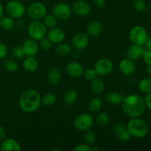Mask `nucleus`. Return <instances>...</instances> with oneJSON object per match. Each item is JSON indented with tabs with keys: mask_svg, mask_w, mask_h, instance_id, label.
Here are the masks:
<instances>
[{
	"mask_svg": "<svg viewBox=\"0 0 151 151\" xmlns=\"http://www.w3.org/2000/svg\"><path fill=\"white\" fill-rule=\"evenodd\" d=\"M121 105L124 114L130 118L142 116L146 109L144 98L138 94H130L123 97Z\"/></svg>",
	"mask_w": 151,
	"mask_h": 151,
	"instance_id": "1",
	"label": "nucleus"
},
{
	"mask_svg": "<svg viewBox=\"0 0 151 151\" xmlns=\"http://www.w3.org/2000/svg\"><path fill=\"white\" fill-rule=\"evenodd\" d=\"M20 109L25 113L36 111L41 105V96L40 92L33 88L26 90L21 94L19 100Z\"/></svg>",
	"mask_w": 151,
	"mask_h": 151,
	"instance_id": "2",
	"label": "nucleus"
},
{
	"mask_svg": "<svg viewBox=\"0 0 151 151\" xmlns=\"http://www.w3.org/2000/svg\"><path fill=\"white\" fill-rule=\"evenodd\" d=\"M126 126L131 137L135 138H143L148 134V124L139 116L131 118Z\"/></svg>",
	"mask_w": 151,
	"mask_h": 151,
	"instance_id": "3",
	"label": "nucleus"
},
{
	"mask_svg": "<svg viewBox=\"0 0 151 151\" xmlns=\"http://www.w3.org/2000/svg\"><path fill=\"white\" fill-rule=\"evenodd\" d=\"M29 36L35 41H40L47 37V28L40 20H33L27 27Z\"/></svg>",
	"mask_w": 151,
	"mask_h": 151,
	"instance_id": "4",
	"label": "nucleus"
},
{
	"mask_svg": "<svg viewBox=\"0 0 151 151\" xmlns=\"http://www.w3.org/2000/svg\"><path fill=\"white\" fill-rule=\"evenodd\" d=\"M148 33L145 27L140 25L133 27L129 32V39L132 44L137 45H144L145 44L147 38Z\"/></svg>",
	"mask_w": 151,
	"mask_h": 151,
	"instance_id": "5",
	"label": "nucleus"
},
{
	"mask_svg": "<svg viewBox=\"0 0 151 151\" xmlns=\"http://www.w3.org/2000/svg\"><path fill=\"white\" fill-rule=\"evenodd\" d=\"M74 127L80 131L89 130L94 125V118L90 114L82 113L75 117L73 122Z\"/></svg>",
	"mask_w": 151,
	"mask_h": 151,
	"instance_id": "6",
	"label": "nucleus"
},
{
	"mask_svg": "<svg viewBox=\"0 0 151 151\" xmlns=\"http://www.w3.org/2000/svg\"><path fill=\"white\" fill-rule=\"evenodd\" d=\"M47 13V10L46 6L39 1L32 3L27 9V14L32 20H41Z\"/></svg>",
	"mask_w": 151,
	"mask_h": 151,
	"instance_id": "7",
	"label": "nucleus"
},
{
	"mask_svg": "<svg viewBox=\"0 0 151 151\" xmlns=\"http://www.w3.org/2000/svg\"><path fill=\"white\" fill-rule=\"evenodd\" d=\"M5 11L13 19H21L25 13L26 9L20 1L12 0L6 4Z\"/></svg>",
	"mask_w": 151,
	"mask_h": 151,
	"instance_id": "8",
	"label": "nucleus"
},
{
	"mask_svg": "<svg viewBox=\"0 0 151 151\" xmlns=\"http://www.w3.org/2000/svg\"><path fill=\"white\" fill-rule=\"evenodd\" d=\"M114 65L111 60L108 58H100L94 63V69L97 75L105 77L110 75L114 70Z\"/></svg>",
	"mask_w": 151,
	"mask_h": 151,
	"instance_id": "9",
	"label": "nucleus"
},
{
	"mask_svg": "<svg viewBox=\"0 0 151 151\" xmlns=\"http://www.w3.org/2000/svg\"><path fill=\"white\" fill-rule=\"evenodd\" d=\"M53 15L60 20H66L72 16V7L64 2H59L55 4L52 7Z\"/></svg>",
	"mask_w": 151,
	"mask_h": 151,
	"instance_id": "10",
	"label": "nucleus"
},
{
	"mask_svg": "<svg viewBox=\"0 0 151 151\" xmlns=\"http://www.w3.org/2000/svg\"><path fill=\"white\" fill-rule=\"evenodd\" d=\"M72 13L78 16H86L91 13V7L86 1L78 0L73 3L72 7Z\"/></svg>",
	"mask_w": 151,
	"mask_h": 151,
	"instance_id": "11",
	"label": "nucleus"
},
{
	"mask_svg": "<svg viewBox=\"0 0 151 151\" xmlns=\"http://www.w3.org/2000/svg\"><path fill=\"white\" fill-rule=\"evenodd\" d=\"M89 44L88 35L84 32H78L72 39V45L77 50H82L86 48Z\"/></svg>",
	"mask_w": 151,
	"mask_h": 151,
	"instance_id": "12",
	"label": "nucleus"
},
{
	"mask_svg": "<svg viewBox=\"0 0 151 151\" xmlns=\"http://www.w3.org/2000/svg\"><path fill=\"white\" fill-rule=\"evenodd\" d=\"M119 69L121 73L125 76H131L135 73L137 70V65L134 60L126 58L119 62Z\"/></svg>",
	"mask_w": 151,
	"mask_h": 151,
	"instance_id": "13",
	"label": "nucleus"
},
{
	"mask_svg": "<svg viewBox=\"0 0 151 151\" xmlns=\"http://www.w3.org/2000/svg\"><path fill=\"white\" fill-rule=\"evenodd\" d=\"M113 131L118 139L123 142L129 141L131 137L126 125L120 122H117L114 125Z\"/></svg>",
	"mask_w": 151,
	"mask_h": 151,
	"instance_id": "14",
	"label": "nucleus"
},
{
	"mask_svg": "<svg viewBox=\"0 0 151 151\" xmlns=\"http://www.w3.org/2000/svg\"><path fill=\"white\" fill-rule=\"evenodd\" d=\"M25 56H35L39 51V45L37 41L29 38L25 40L22 44Z\"/></svg>",
	"mask_w": 151,
	"mask_h": 151,
	"instance_id": "15",
	"label": "nucleus"
},
{
	"mask_svg": "<svg viewBox=\"0 0 151 151\" xmlns=\"http://www.w3.org/2000/svg\"><path fill=\"white\" fill-rule=\"evenodd\" d=\"M66 71L69 76L74 78H78L83 74V66L77 61H71L66 66Z\"/></svg>",
	"mask_w": 151,
	"mask_h": 151,
	"instance_id": "16",
	"label": "nucleus"
},
{
	"mask_svg": "<svg viewBox=\"0 0 151 151\" xmlns=\"http://www.w3.org/2000/svg\"><path fill=\"white\" fill-rule=\"evenodd\" d=\"M47 38L51 41L52 44H60L63 42L65 38V32L62 29L59 27L51 28L47 32Z\"/></svg>",
	"mask_w": 151,
	"mask_h": 151,
	"instance_id": "17",
	"label": "nucleus"
},
{
	"mask_svg": "<svg viewBox=\"0 0 151 151\" xmlns=\"http://www.w3.org/2000/svg\"><path fill=\"white\" fill-rule=\"evenodd\" d=\"M0 149L2 151H20L22 150L21 145L18 141L13 138H7L0 144Z\"/></svg>",
	"mask_w": 151,
	"mask_h": 151,
	"instance_id": "18",
	"label": "nucleus"
},
{
	"mask_svg": "<svg viewBox=\"0 0 151 151\" xmlns=\"http://www.w3.org/2000/svg\"><path fill=\"white\" fill-rule=\"evenodd\" d=\"M144 50V48H143L142 45H137V44H132L128 47V50H127V58L133 60H138V59H139L142 57Z\"/></svg>",
	"mask_w": 151,
	"mask_h": 151,
	"instance_id": "19",
	"label": "nucleus"
},
{
	"mask_svg": "<svg viewBox=\"0 0 151 151\" xmlns=\"http://www.w3.org/2000/svg\"><path fill=\"white\" fill-rule=\"evenodd\" d=\"M47 81L50 85L56 86L60 83L62 79V74L60 69L57 67H53L49 70L47 75Z\"/></svg>",
	"mask_w": 151,
	"mask_h": 151,
	"instance_id": "20",
	"label": "nucleus"
},
{
	"mask_svg": "<svg viewBox=\"0 0 151 151\" xmlns=\"http://www.w3.org/2000/svg\"><path fill=\"white\" fill-rule=\"evenodd\" d=\"M103 30V24L100 21H92L88 24L86 28L87 34L90 36L97 37L102 33Z\"/></svg>",
	"mask_w": 151,
	"mask_h": 151,
	"instance_id": "21",
	"label": "nucleus"
},
{
	"mask_svg": "<svg viewBox=\"0 0 151 151\" xmlns=\"http://www.w3.org/2000/svg\"><path fill=\"white\" fill-rule=\"evenodd\" d=\"M23 67L25 71L30 73L36 72L38 68V60L34 56H27L23 61Z\"/></svg>",
	"mask_w": 151,
	"mask_h": 151,
	"instance_id": "22",
	"label": "nucleus"
},
{
	"mask_svg": "<svg viewBox=\"0 0 151 151\" xmlns=\"http://www.w3.org/2000/svg\"><path fill=\"white\" fill-rule=\"evenodd\" d=\"M123 97L121 94L115 91L109 92L106 96V101L111 106H119L122 103Z\"/></svg>",
	"mask_w": 151,
	"mask_h": 151,
	"instance_id": "23",
	"label": "nucleus"
},
{
	"mask_svg": "<svg viewBox=\"0 0 151 151\" xmlns=\"http://www.w3.org/2000/svg\"><path fill=\"white\" fill-rule=\"evenodd\" d=\"M106 88V84L104 81L101 78L96 77L93 81H91V89L94 94H99L103 92Z\"/></svg>",
	"mask_w": 151,
	"mask_h": 151,
	"instance_id": "24",
	"label": "nucleus"
},
{
	"mask_svg": "<svg viewBox=\"0 0 151 151\" xmlns=\"http://www.w3.org/2000/svg\"><path fill=\"white\" fill-rule=\"evenodd\" d=\"M78 99V91L75 89H69L63 95V101L67 106H72L77 102Z\"/></svg>",
	"mask_w": 151,
	"mask_h": 151,
	"instance_id": "25",
	"label": "nucleus"
},
{
	"mask_svg": "<svg viewBox=\"0 0 151 151\" xmlns=\"http://www.w3.org/2000/svg\"><path fill=\"white\" fill-rule=\"evenodd\" d=\"M72 51V47L67 43H60L55 49V52L59 57H66Z\"/></svg>",
	"mask_w": 151,
	"mask_h": 151,
	"instance_id": "26",
	"label": "nucleus"
},
{
	"mask_svg": "<svg viewBox=\"0 0 151 151\" xmlns=\"http://www.w3.org/2000/svg\"><path fill=\"white\" fill-rule=\"evenodd\" d=\"M103 106V101L100 97H94L91 99L88 105V109L91 113H97L99 112Z\"/></svg>",
	"mask_w": 151,
	"mask_h": 151,
	"instance_id": "27",
	"label": "nucleus"
},
{
	"mask_svg": "<svg viewBox=\"0 0 151 151\" xmlns=\"http://www.w3.org/2000/svg\"><path fill=\"white\" fill-rule=\"evenodd\" d=\"M15 26V22L10 16H2L0 19V27L4 30L9 31L13 29Z\"/></svg>",
	"mask_w": 151,
	"mask_h": 151,
	"instance_id": "28",
	"label": "nucleus"
},
{
	"mask_svg": "<svg viewBox=\"0 0 151 151\" xmlns=\"http://www.w3.org/2000/svg\"><path fill=\"white\" fill-rule=\"evenodd\" d=\"M139 89L141 92L147 94L151 91V78L145 77L139 83Z\"/></svg>",
	"mask_w": 151,
	"mask_h": 151,
	"instance_id": "29",
	"label": "nucleus"
},
{
	"mask_svg": "<svg viewBox=\"0 0 151 151\" xmlns=\"http://www.w3.org/2000/svg\"><path fill=\"white\" fill-rule=\"evenodd\" d=\"M57 102V97L55 94L52 92L47 93L41 97V104L44 106H52Z\"/></svg>",
	"mask_w": 151,
	"mask_h": 151,
	"instance_id": "30",
	"label": "nucleus"
},
{
	"mask_svg": "<svg viewBox=\"0 0 151 151\" xmlns=\"http://www.w3.org/2000/svg\"><path fill=\"white\" fill-rule=\"evenodd\" d=\"M96 121L101 126H106L110 122V116L105 111H100L96 115Z\"/></svg>",
	"mask_w": 151,
	"mask_h": 151,
	"instance_id": "31",
	"label": "nucleus"
},
{
	"mask_svg": "<svg viewBox=\"0 0 151 151\" xmlns=\"http://www.w3.org/2000/svg\"><path fill=\"white\" fill-rule=\"evenodd\" d=\"M43 23L45 25L46 27L51 29L55 27L58 24V19L54 15H46L43 18Z\"/></svg>",
	"mask_w": 151,
	"mask_h": 151,
	"instance_id": "32",
	"label": "nucleus"
},
{
	"mask_svg": "<svg viewBox=\"0 0 151 151\" xmlns=\"http://www.w3.org/2000/svg\"><path fill=\"white\" fill-rule=\"evenodd\" d=\"M3 66H4V69L7 72H16L19 69V65L13 59H7L3 63Z\"/></svg>",
	"mask_w": 151,
	"mask_h": 151,
	"instance_id": "33",
	"label": "nucleus"
},
{
	"mask_svg": "<svg viewBox=\"0 0 151 151\" xmlns=\"http://www.w3.org/2000/svg\"><path fill=\"white\" fill-rule=\"evenodd\" d=\"M83 139L86 144L92 145L97 141V135H96L94 131L87 130V131H86L85 134H84Z\"/></svg>",
	"mask_w": 151,
	"mask_h": 151,
	"instance_id": "34",
	"label": "nucleus"
},
{
	"mask_svg": "<svg viewBox=\"0 0 151 151\" xmlns=\"http://www.w3.org/2000/svg\"><path fill=\"white\" fill-rule=\"evenodd\" d=\"M132 6L134 10L139 13L145 11L147 8V4L144 0H134L132 3Z\"/></svg>",
	"mask_w": 151,
	"mask_h": 151,
	"instance_id": "35",
	"label": "nucleus"
},
{
	"mask_svg": "<svg viewBox=\"0 0 151 151\" xmlns=\"http://www.w3.org/2000/svg\"><path fill=\"white\" fill-rule=\"evenodd\" d=\"M39 41L40 42L39 44H38V45H39V48L41 49V50H42L43 51L47 52L49 51V50H50V49L52 48V43L51 41L47 38V37L42 38V39L40 40Z\"/></svg>",
	"mask_w": 151,
	"mask_h": 151,
	"instance_id": "36",
	"label": "nucleus"
},
{
	"mask_svg": "<svg viewBox=\"0 0 151 151\" xmlns=\"http://www.w3.org/2000/svg\"><path fill=\"white\" fill-rule=\"evenodd\" d=\"M84 77V79L87 81H91L97 77V73H96L95 70L94 69H87L86 70L84 71L83 74Z\"/></svg>",
	"mask_w": 151,
	"mask_h": 151,
	"instance_id": "37",
	"label": "nucleus"
},
{
	"mask_svg": "<svg viewBox=\"0 0 151 151\" xmlns=\"http://www.w3.org/2000/svg\"><path fill=\"white\" fill-rule=\"evenodd\" d=\"M12 55H13V57L17 59H22L25 56L23 48H22V46L15 47L13 49V50H12Z\"/></svg>",
	"mask_w": 151,
	"mask_h": 151,
	"instance_id": "38",
	"label": "nucleus"
},
{
	"mask_svg": "<svg viewBox=\"0 0 151 151\" xmlns=\"http://www.w3.org/2000/svg\"><path fill=\"white\" fill-rule=\"evenodd\" d=\"M142 58H143V60L145 61V63L147 65L151 64V50H145L144 52L142 53Z\"/></svg>",
	"mask_w": 151,
	"mask_h": 151,
	"instance_id": "39",
	"label": "nucleus"
},
{
	"mask_svg": "<svg viewBox=\"0 0 151 151\" xmlns=\"http://www.w3.org/2000/svg\"><path fill=\"white\" fill-rule=\"evenodd\" d=\"M8 54V49L4 43L0 42V60L4 59Z\"/></svg>",
	"mask_w": 151,
	"mask_h": 151,
	"instance_id": "40",
	"label": "nucleus"
},
{
	"mask_svg": "<svg viewBox=\"0 0 151 151\" xmlns=\"http://www.w3.org/2000/svg\"><path fill=\"white\" fill-rule=\"evenodd\" d=\"M92 150L88 144H79L74 148L75 151H91Z\"/></svg>",
	"mask_w": 151,
	"mask_h": 151,
	"instance_id": "41",
	"label": "nucleus"
},
{
	"mask_svg": "<svg viewBox=\"0 0 151 151\" xmlns=\"http://www.w3.org/2000/svg\"><path fill=\"white\" fill-rule=\"evenodd\" d=\"M146 108L151 111V91L150 92L147 93V95L145 96V97L144 98Z\"/></svg>",
	"mask_w": 151,
	"mask_h": 151,
	"instance_id": "42",
	"label": "nucleus"
},
{
	"mask_svg": "<svg viewBox=\"0 0 151 151\" xmlns=\"http://www.w3.org/2000/svg\"><path fill=\"white\" fill-rule=\"evenodd\" d=\"M94 3L97 7H103L106 5V0H94Z\"/></svg>",
	"mask_w": 151,
	"mask_h": 151,
	"instance_id": "43",
	"label": "nucleus"
},
{
	"mask_svg": "<svg viewBox=\"0 0 151 151\" xmlns=\"http://www.w3.org/2000/svg\"><path fill=\"white\" fill-rule=\"evenodd\" d=\"M6 137V131L2 125H0V139H3Z\"/></svg>",
	"mask_w": 151,
	"mask_h": 151,
	"instance_id": "44",
	"label": "nucleus"
},
{
	"mask_svg": "<svg viewBox=\"0 0 151 151\" xmlns=\"http://www.w3.org/2000/svg\"><path fill=\"white\" fill-rule=\"evenodd\" d=\"M145 44H146V47H147V48L148 49V50H151V37H148V38H147Z\"/></svg>",
	"mask_w": 151,
	"mask_h": 151,
	"instance_id": "45",
	"label": "nucleus"
},
{
	"mask_svg": "<svg viewBox=\"0 0 151 151\" xmlns=\"http://www.w3.org/2000/svg\"><path fill=\"white\" fill-rule=\"evenodd\" d=\"M4 16V7L2 4L0 3V19Z\"/></svg>",
	"mask_w": 151,
	"mask_h": 151,
	"instance_id": "46",
	"label": "nucleus"
},
{
	"mask_svg": "<svg viewBox=\"0 0 151 151\" xmlns=\"http://www.w3.org/2000/svg\"><path fill=\"white\" fill-rule=\"evenodd\" d=\"M146 70H147V74H149V75H151V64L150 65H148V66H147V69H146Z\"/></svg>",
	"mask_w": 151,
	"mask_h": 151,
	"instance_id": "47",
	"label": "nucleus"
},
{
	"mask_svg": "<svg viewBox=\"0 0 151 151\" xmlns=\"http://www.w3.org/2000/svg\"><path fill=\"white\" fill-rule=\"evenodd\" d=\"M91 148H92V150H100V148H99V147H91Z\"/></svg>",
	"mask_w": 151,
	"mask_h": 151,
	"instance_id": "48",
	"label": "nucleus"
},
{
	"mask_svg": "<svg viewBox=\"0 0 151 151\" xmlns=\"http://www.w3.org/2000/svg\"><path fill=\"white\" fill-rule=\"evenodd\" d=\"M52 151H60V149H58V148H53L51 150Z\"/></svg>",
	"mask_w": 151,
	"mask_h": 151,
	"instance_id": "49",
	"label": "nucleus"
},
{
	"mask_svg": "<svg viewBox=\"0 0 151 151\" xmlns=\"http://www.w3.org/2000/svg\"><path fill=\"white\" fill-rule=\"evenodd\" d=\"M16 1H20V0H16Z\"/></svg>",
	"mask_w": 151,
	"mask_h": 151,
	"instance_id": "50",
	"label": "nucleus"
},
{
	"mask_svg": "<svg viewBox=\"0 0 151 151\" xmlns=\"http://www.w3.org/2000/svg\"><path fill=\"white\" fill-rule=\"evenodd\" d=\"M84 1H86V0H84Z\"/></svg>",
	"mask_w": 151,
	"mask_h": 151,
	"instance_id": "51",
	"label": "nucleus"
}]
</instances>
